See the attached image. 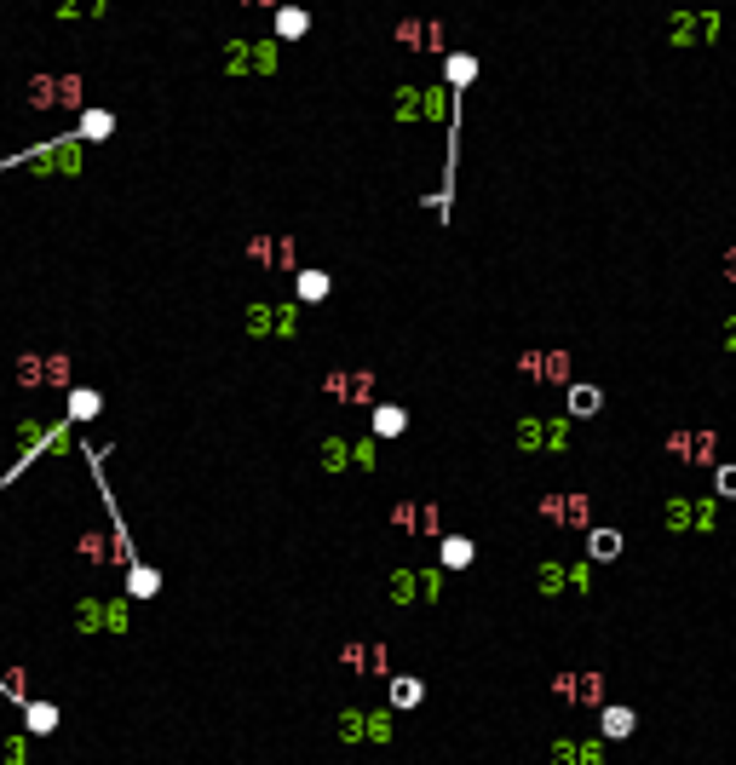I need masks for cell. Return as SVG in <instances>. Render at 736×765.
I'll list each match as a JSON object with an SVG mask.
<instances>
[{
    "mask_svg": "<svg viewBox=\"0 0 736 765\" xmlns=\"http://www.w3.org/2000/svg\"><path fill=\"white\" fill-rule=\"evenodd\" d=\"M317 466L328 478H345V472L374 478L380 472V438L374 432H334V438L317 443Z\"/></svg>",
    "mask_w": 736,
    "mask_h": 765,
    "instance_id": "cell-1",
    "label": "cell"
},
{
    "mask_svg": "<svg viewBox=\"0 0 736 765\" xmlns=\"http://www.w3.org/2000/svg\"><path fill=\"white\" fill-rule=\"evenodd\" d=\"M81 98H87V81L75 70H41V75L23 81V104L41 110V116H52V110H75V116H81V110H87Z\"/></svg>",
    "mask_w": 736,
    "mask_h": 765,
    "instance_id": "cell-2",
    "label": "cell"
},
{
    "mask_svg": "<svg viewBox=\"0 0 736 765\" xmlns=\"http://www.w3.org/2000/svg\"><path fill=\"white\" fill-rule=\"evenodd\" d=\"M449 87L443 81H403L397 93H391V121H449Z\"/></svg>",
    "mask_w": 736,
    "mask_h": 765,
    "instance_id": "cell-3",
    "label": "cell"
},
{
    "mask_svg": "<svg viewBox=\"0 0 736 765\" xmlns=\"http://www.w3.org/2000/svg\"><path fill=\"white\" fill-rule=\"evenodd\" d=\"M12 167H23L29 179H75V173L87 167V144L69 133V139H52V144H41V150L18 156Z\"/></svg>",
    "mask_w": 736,
    "mask_h": 765,
    "instance_id": "cell-4",
    "label": "cell"
},
{
    "mask_svg": "<svg viewBox=\"0 0 736 765\" xmlns=\"http://www.w3.org/2000/svg\"><path fill=\"white\" fill-rule=\"evenodd\" d=\"M69 627L81 639H98V633L121 639V633H133V610H127V599H75L69 604Z\"/></svg>",
    "mask_w": 736,
    "mask_h": 765,
    "instance_id": "cell-5",
    "label": "cell"
},
{
    "mask_svg": "<svg viewBox=\"0 0 736 765\" xmlns=\"http://www.w3.org/2000/svg\"><path fill=\"white\" fill-rule=\"evenodd\" d=\"M512 443H518L524 455H570L575 449V420L570 415H524Z\"/></svg>",
    "mask_w": 736,
    "mask_h": 765,
    "instance_id": "cell-6",
    "label": "cell"
},
{
    "mask_svg": "<svg viewBox=\"0 0 736 765\" xmlns=\"http://www.w3.org/2000/svg\"><path fill=\"white\" fill-rule=\"evenodd\" d=\"M535 518L552 524V530H587L593 535V495L587 489H547L541 501H535Z\"/></svg>",
    "mask_w": 736,
    "mask_h": 765,
    "instance_id": "cell-7",
    "label": "cell"
},
{
    "mask_svg": "<svg viewBox=\"0 0 736 765\" xmlns=\"http://www.w3.org/2000/svg\"><path fill=\"white\" fill-rule=\"evenodd\" d=\"M75 558L81 564H92V570H133V541H127V530H121V518H115V530H81L75 535Z\"/></svg>",
    "mask_w": 736,
    "mask_h": 765,
    "instance_id": "cell-8",
    "label": "cell"
},
{
    "mask_svg": "<svg viewBox=\"0 0 736 765\" xmlns=\"http://www.w3.org/2000/svg\"><path fill=\"white\" fill-rule=\"evenodd\" d=\"M518 374L529 386H552V392H570L575 386V357L564 346H529L518 357Z\"/></svg>",
    "mask_w": 736,
    "mask_h": 765,
    "instance_id": "cell-9",
    "label": "cell"
},
{
    "mask_svg": "<svg viewBox=\"0 0 736 765\" xmlns=\"http://www.w3.org/2000/svg\"><path fill=\"white\" fill-rule=\"evenodd\" d=\"M322 392L334 397L340 409H380V374L374 369H328L322 374Z\"/></svg>",
    "mask_w": 736,
    "mask_h": 765,
    "instance_id": "cell-10",
    "label": "cell"
},
{
    "mask_svg": "<svg viewBox=\"0 0 736 765\" xmlns=\"http://www.w3.org/2000/svg\"><path fill=\"white\" fill-rule=\"evenodd\" d=\"M552 696L570 702L575 714H587V708H604L610 679H604V668H558L552 673Z\"/></svg>",
    "mask_w": 736,
    "mask_h": 765,
    "instance_id": "cell-11",
    "label": "cell"
},
{
    "mask_svg": "<svg viewBox=\"0 0 736 765\" xmlns=\"http://www.w3.org/2000/svg\"><path fill=\"white\" fill-rule=\"evenodd\" d=\"M248 340H294L299 334V305L294 300H253L242 311Z\"/></svg>",
    "mask_w": 736,
    "mask_h": 765,
    "instance_id": "cell-12",
    "label": "cell"
},
{
    "mask_svg": "<svg viewBox=\"0 0 736 765\" xmlns=\"http://www.w3.org/2000/svg\"><path fill=\"white\" fill-rule=\"evenodd\" d=\"M662 518L673 535H713L719 530V501L713 495H667Z\"/></svg>",
    "mask_w": 736,
    "mask_h": 765,
    "instance_id": "cell-13",
    "label": "cell"
},
{
    "mask_svg": "<svg viewBox=\"0 0 736 765\" xmlns=\"http://www.w3.org/2000/svg\"><path fill=\"white\" fill-rule=\"evenodd\" d=\"M391 731H397L391 708H345L340 714V742H351V748H386Z\"/></svg>",
    "mask_w": 736,
    "mask_h": 765,
    "instance_id": "cell-14",
    "label": "cell"
},
{
    "mask_svg": "<svg viewBox=\"0 0 736 765\" xmlns=\"http://www.w3.org/2000/svg\"><path fill=\"white\" fill-rule=\"evenodd\" d=\"M391 604L397 610H414V604H437L443 599V587H449V576L437 570V564H426V570H391Z\"/></svg>",
    "mask_w": 736,
    "mask_h": 765,
    "instance_id": "cell-15",
    "label": "cell"
},
{
    "mask_svg": "<svg viewBox=\"0 0 736 765\" xmlns=\"http://www.w3.org/2000/svg\"><path fill=\"white\" fill-rule=\"evenodd\" d=\"M18 386L23 392H64L69 386V351H23Z\"/></svg>",
    "mask_w": 736,
    "mask_h": 765,
    "instance_id": "cell-16",
    "label": "cell"
},
{
    "mask_svg": "<svg viewBox=\"0 0 736 765\" xmlns=\"http://www.w3.org/2000/svg\"><path fill=\"white\" fill-rule=\"evenodd\" d=\"M248 259L259 265V271H282V277H299V271H305V265H299V236H288V231L253 236Z\"/></svg>",
    "mask_w": 736,
    "mask_h": 765,
    "instance_id": "cell-17",
    "label": "cell"
},
{
    "mask_svg": "<svg viewBox=\"0 0 736 765\" xmlns=\"http://www.w3.org/2000/svg\"><path fill=\"white\" fill-rule=\"evenodd\" d=\"M662 449H667V461H679V466H713L719 461V432L685 426V432H667Z\"/></svg>",
    "mask_w": 736,
    "mask_h": 765,
    "instance_id": "cell-18",
    "label": "cell"
},
{
    "mask_svg": "<svg viewBox=\"0 0 736 765\" xmlns=\"http://www.w3.org/2000/svg\"><path fill=\"white\" fill-rule=\"evenodd\" d=\"M391 41H397L403 52L449 58V24H437V18H403V24H391Z\"/></svg>",
    "mask_w": 736,
    "mask_h": 765,
    "instance_id": "cell-19",
    "label": "cell"
},
{
    "mask_svg": "<svg viewBox=\"0 0 736 765\" xmlns=\"http://www.w3.org/2000/svg\"><path fill=\"white\" fill-rule=\"evenodd\" d=\"M391 530L403 535H437L443 541V518H437V501H426V495H403V501H391Z\"/></svg>",
    "mask_w": 736,
    "mask_h": 765,
    "instance_id": "cell-20",
    "label": "cell"
},
{
    "mask_svg": "<svg viewBox=\"0 0 736 765\" xmlns=\"http://www.w3.org/2000/svg\"><path fill=\"white\" fill-rule=\"evenodd\" d=\"M340 662L351 673H368V679H397L386 639H345V645H340Z\"/></svg>",
    "mask_w": 736,
    "mask_h": 765,
    "instance_id": "cell-21",
    "label": "cell"
},
{
    "mask_svg": "<svg viewBox=\"0 0 736 765\" xmlns=\"http://www.w3.org/2000/svg\"><path fill=\"white\" fill-rule=\"evenodd\" d=\"M708 41H719L713 12H673L667 18V47H708Z\"/></svg>",
    "mask_w": 736,
    "mask_h": 765,
    "instance_id": "cell-22",
    "label": "cell"
},
{
    "mask_svg": "<svg viewBox=\"0 0 736 765\" xmlns=\"http://www.w3.org/2000/svg\"><path fill=\"white\" fill-rule=\"evenodd\" d=\"M472 564H478V541H472V535L449 530L437 541V570H443V576H460V570H472Z\"/></svg>",
    "mask_w": 736,
    "mask_h": 765,
    "instance_id": "cell-23",
    "label": "cell"
},
{
    "mask_svg": "<svg viewBox=\"0 0 736 765\" xmlns=\"http://www.w3.org/2000/svg\"><path fill=\"white\" fill-rule=\"evenodd\" d=\"M564 593H575V576L564 558H541L535 564V599H564Z\"/></svg>",
    "mask_w": 736,
    "mask_h": 765,
    "instance_id": "cell-24",
    "label": "cell"
},
{
    "mask_svg": "<svg viewBox=\"0 0 736 765\" xmlns=\"http://www.w3.org/2000/svg\"><path fill=\"white\" fill-rule=\"evenodd\" d=\"M334 300V271H322V265H305L294 277V305H322Z\"/></svg>",
    "mask_w": 736,
    "mask_h": 765,
    "instance_id": "cell-25",
    "label": "cell"
},
{
    "mask_svg": "<svg viewBox=\"0 0 736 765\" xmlns=\"http://www.w3.org/2000/svg\"><path fill=\"white\" fill-rule=\"evenodd\" d=\"M633 731H639V714L627 702H604L598 708V737L604 742H621V737H633Z\"/></svg>",
    "mask_w": 736,
    "mask_h": 765,
    "instance_id": "cell-26",
    "label": "cell"
},
{
    "mask_svg": "<svg viewBox=\"0 0 736 765\" xmlns=\"http://www.w3.org/2000/svg\"><path fill=\"white\" fill-rule=\"evenodd\" d=\"M368 432H374L380 443H386V438H403V432H409V409H403V403H380V409L368 415Z\"/></svg>",
    "mask_w": 736,
    "mask_h": 765,
    "instance_id": "cell-27",
    "label": "cell"
},
{
    "mask_svg": "<svg viewBox=\"0 0 736 765\" xmlns=\"http://www.w3.org/2000/svg\"><path fill=\"white\" fill-rule=\"evenodd\" d=\"M420 702H426V679H414V673H397V679H391V714H409V708H420Z\"/></svg>",
    "mask_w": 736,
    "mask_h": 765,
    "instance_id": "cell-28",
    "label": "cell"
},
{
    "mask_svg": "<svg viewBox=\"0 0 736 765\" xmlns=\"http://www.w3.org/2000/svg\"><path fill=\"white\" fill-rule=\"evenodd\" d=\"M23 731H29V737H52V731H58V708L41 702V696H29V702H23Z\"/></svg>",
    "mask_w": 736,
    "mask_h": 765,
    "instance_id": "cell-29",
    "label": "cell"
},
{
    "mask_svg": "<svg viewBox=\"0 0 736 765\" xmlns=\"http://www.w3.org/2000/svg\"><path fill=\"white\" fill-rule=\"evenodd\" d=\"M104 415V397L92 392V386H75V392H69V426H87V420H98Z\"/></svg>",
    "mask_w": 736,
    "mask_h": 765,
    "instance_id": "cell-30",
    "label": "cell"
},
{
    "mask_svg": "<svg viewBox=\"0 0 736 765\" xmlns=\"http://www.w3.org/2000/svg\"><path fill=\"white\" fill-rule=\"evenodd\" d=\"M472 75H478V58H472V52H449V58H443V81H449V87H472Z\"/></svg>",
    "mask_w": 736,
    "mask_h": 765,
    "instance_id": "cell-31",
    "label": "cell"
},
{
    "mask_svg": "<svg viewBox=\"0 0 736 765\" xmlns=\"http://www.w3.org/2000/svg\"><path fill=\"white\" fill-rule=\"evenodd\" d=\"M598 409H604V392L587 386V380H575L570 386V420H587V415H598Z\"/></svg>",
    "mask_w": 736,
    "mask_h": 765,
    "instance_id": "cell-32",
    "label": "cell"
},
{
    "mask_svg": "<svg viewBox=\"0 0 736 765\" xmlns=\"http://www.w3.org/2000/svg\"><path fill=\"white\" fill-rule=\"evenodd\" d=\"M587 558H593V564H610V558H621V530H604V524H598V530L587 535Z\"/></svg>",
    "mask_w": 736,
    "mask_h": 765,
    "instance_id": "cell-33",
    "label": "cell"
},
{
    "mask_svg": "<svg viewBox=\"0 0 736 765\" xmlns=\"http://www.w3.org/2000/svg\"><path fill=\"white\" fill-rule=\"evenodd\" d=\"M219 64H225V75H253V41H225Z\"/></svg>",
    "mask_w": 736,
    "mask_h": 765,
    "instance_id": "cell-34",
    "label": "cell"
},
{
    "mask_svg": "<svg viewBox=\"0 0 736 765\" xmlns=\"http://www.w3.org/2000/svg\"><path fill=\"white\" fill-rule=\"evenodd\" d=\"M156 593H161V576L150 564H133L127 570V599H156Z\"/></svg>",
    "mask_w": 736,
    "mask_h": 765,
    "instance_id": "cell-35",
    "label": "cell"
},
{
    "mask_svg": "<svg viewBox=\"0 0 736 765\" xmlns=\"http://www.w3.org/2000/svg\"><path fill=\"white\" fill-rule=\"evenodd\" d=\"M311 29V12H294V6H276V41H299Z\"/></svg>",
    "mask_w": 736,
    "mask_h": 765,
    "instance_id": "cell-36",
    "label": "cell"
},
{
    "mask_svg": "<svg viewBox=\"0 0 736 765\" xmlns=\"http://www.w3.org/2000/svg\"><path fill=\"white\" fill-rule=\"evenodd\" d=\"M115 133V116L110 110H81V133H75V139L87 144V139H110Z\"/></svg>",
    "mask_w": 736,
    "mask_h": 765,
    "instance_id": "cell-37",
    "label": "cell"
},
{
    "mask_svg": "<svg viewBox=\"0 0 736 765\" xmlns=\"http://www.w3.org/2000/svg\"><path fill=\"white\" fill-rule=\"evenodd\" d=\"M0 765H29V737H23V731H6V737H0Z\"/></svg>",
    "mask_w": 736,
    "mask_h": 765,
    "instance_id": "cell-38",
    "label": "cell"
},
{
    "mask_svg": "<svg viewBox=\"0 0 736 765\" xmlns=\"http://www.w3.org/2000/svg\"><path fill=\"white\" fill-rule=\"evenodd\" d=\"M0 702H18L23 708V702H29V673H18V668L0 673Z\"/></svg>",
    "mask_w": 736,
    "mask_h": 765,
    "instance_id": "cell-39",
    "label": "cell"
},
{
    "mask_svg": "<svg viewBox=\"0 0 736 765\" xmlns=\"http://www.w3.org/2000/svg\"><path fill=\"white\" fill-rule=\"evenodd\" d=\"M575 765H610V742H604V737L575 742Z\"/></svg>",
    "mask_w": 736,
    "mask_h": 765,
    "instance_id": "cell-40",
    "label": "cell"
},
{
    "mask_svg": "<svg viewBox=\"0 0 736 765\" xmlns=\"http://www.w3.org/2000/svg\"><path fill=\"white\" fill-rule=\"evenodd\" d=\"M570 576H575V599H587V593H593V558L570 564Z\"/></svg>",
    "mask_w": 736,
    "mask_h": 765,
    "instance_id": "cell-41",
    "label": "cell"
},
{
    "mask_svg": "<svg viewBox=\"0 0 736 765\" xmlns=\"http://www.w3.org/2000/svg\"><path fill=\"white\" fill-rule=\"evenodd\" d=\"M713 495H725V501H736V461L713 472Z\"/></svg>",
    "mask_w": 736,
    "mask_h": 765,
    "instance_id": "cell-42",
    "label": "cell"
},
{
    "mask_svg": "<svg viewBox=\"0 0 736 765\" xmlns=\"http://www.w3.org/2000/svg\"><path fill=\"white\" fill-rule=\"evenodd\" d=\"M547 754H552V765H575V742H570V737H558Z\"/></svg>",
    "mask_w": 736,
    "mask_h": 765,
    "instance_id": "cell-43",
    "label": "cell"
},
{
    "mask_svg": "<svg viewBox=\"0 0 736 765\" xmlns=\"http://www.w3.org/2000/svg\"><path fill=\"white\" fill-rule=\"evenodd\" d=\"M719 346H725V351H731V357H736V311H731V317H725V323H719Z\"/></svg>",
    "mask_w": 736,
    "mask_h": 765,
    "instance_id": "cell-44",
    "label": "cell"
},
{
    "mask_svg": "<svg viewBox=\"0 0 736 765\" xmlns=\"http://www.w3.org/2000/svg\"><path fill=\"white\" fill-rule=\"evenodd\" d=\"M719 277L736 282V248H725V254H719Z\"/></svg>",
    "mask_w": 736,
    "mask_h": 765,
    "instance_id": "cell-45",
    "label": "cell"
}]
</instances>
